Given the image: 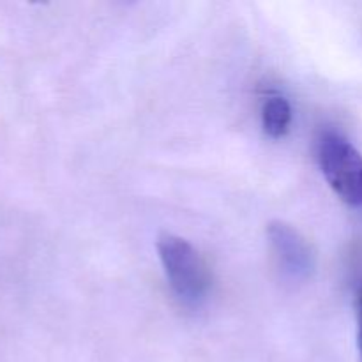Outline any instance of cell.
Returning a JSON list of instances; mask_svg holds the SVG:
<instances>
[{"label": "cell", "instance_id": "1", "mask_svg": "<svg viewBox=\"0 0 362 362\" xmlns=\"http://www.w3.org/2000/svg\"><path fill=\"white\" fill-rule=\"evenodd\" d=\"M158 253L170 286L182 303L198 306L211 288V274L198 251L182 237L163 233Z\"/></svg>", "mask_w": 362, "mask_h": 362}, {"label": "cell", "instance_id": "2", "mask_svg": "<svg viewBox=\"0 0 362 362\" xmlns=\"http://www.w3.org/2000/svg\"><path fill=\"white\" fill-rule=\"evenodd\" d=\"M325 180L345 204L362 207V154L338 133H325L318 145Z\"/></svg>", "mask_w": 362, "mask_h": 362}, {"label": "cell", "instance_id": "3", "mask_svg": "<svg viewBox=\"0 0 362 362\" xmlns=\"http://www.w3.org/2000/svg\"><path fill=\"white\" fill-rule=\"evenodd\" d=\"M269 244L276 265L285 278L304 281L315 271V253L308 240L293 226L274 221L267 226Z\"/></svg>", "mask_w": 362, "mask_h": 362}, {"label": "cell", "instance_id": "4", "mask_svg": "<svg viewBox=\"0 0 362 362\" xmlns=\"http://www.w3.org/2000/svg\"><path fill=\"white\" fill-rule=\"evenodd\" d=\"M290 122H292V108L286 98L278 94L269 95L262 108V126H264L265 134L278 140L285 136Z\"/></svg>", "mask_w": 362, "mask_h": 362}, {"label": "cell", "instance_id": "5", "mask_svg": "<svg viewBox=\"0 0 362 362\" xmlns=\"http://www.w3.org/2000/svg\"><path fill=\"white\" fill-rule=\"evenodd\" d=\"M357 346H359L361 362H362V288L357 296Z\"/></svg>", "mask_w": 362, "mask_h": 362}]
</instances>
